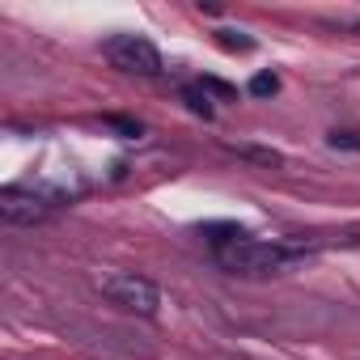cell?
<instances>
[{"label": "cell", "instance_id": "6da1fadb", "mask_svg": "<svg viewBox=\"0 0 360 360\" xmlns=\"http://www.w3.org/2000/svg\"><path fill=\"white\" fill-rule=\"evenodd\" d=\"M309 255L301 246H284V242H259V238H242L225 250H217V263L229 276L242 280H267V276H284L292 267H301Z\"/></svg>", "mask_w": 360, "mask_h": 360}, {"label": "cell", "instance_id": "7a4b0ae2", "mask_svg": "<svg viewBox=\"0 0 360 360\" xmlns=\"http://www.w3.org/2000/svg\"><path fill=\"white\" fill-rule=\"evenodd\" d=\"M98 288H102V292H106L119 309L140 314V318H153V314H157V305H161L157 284H153V280H144V276H136V271H115V276H102V280H98Z\"/></svg>", "mask_w": 360, "mask_h": 360}, {"label": "cell", "instance_id": "3957f363", "mask_svg": "<svg viewBox=\"0 0 360 360\" xmlns=\"http://www.w3.org/2000/svg\"><path fill=\"white\" fill-rule=\"evenodd\" d=\"M102 51L123 72H136V77H157L161 72V51L144 34H115V39H106Z\"/></svg>", "mask_w": 360, "mask_h": 360}, {"label": "cell", "instance_id": "277c9868", "mask_svg": "<svg viewBox=\"0 0 360 360\" xmlns=\"http://www.w3.org/2000/svg\"><path fill=\"white\" fill-rule=\"evenodd\" d=\"M60 195L51 191H34V187H5L0 191V217H5L9 225H34L43 221L51 208H56Z\"/></svg>", "mask_w": 360, "mask_h": 360}, {"label": "cell", "instance_id": "5b68a950", "mask_svg": "<svg viewBox=\"0 0 360 360\" xmlns=\"http://www.w3.org/2000/svg\"><path fill=\"white\" fill-rule=\"evenodd\" d=\"M200 238L212 246V250H225V246H233V242H242V238H250L242 225H233V221H204L200 225Z\"/></svg>", "mask_w": 360, "mask_h": 360}, {"label": "cell", "instance_id": "8992f818", "mask_svg": "<svg viewBox=\"0 0 360 360\" xmlns=\"http://www.w3.org/2000/svg\"><path fill=\"white\" fill-rule=\"evenodd\" d=\"M183 102H187V110H191V115L212 119V98L204 94V85H187V89H183Z\"/></svg>", "mask_w": 360, "mask_h": 360}, {"label": "cell", "instance_id": "52a82bcc", "mask_svg": "<svg viewBox=\"0 0 360 360\" xmlns=\"http://www.w3.org/2000/svg\"><path fill=\"white\" fill-rule=\"evenodd\" d=\"M217 43H221L225 51H255V39H250V34H238V30H221Z\"/></svg>", "mask_w": 360, "mask_h": 360}, {"label": "cell", "instance_id": "ba28073f", "mask_svg": "<svg viewBox=\"0 0 360 360\" xmlns=\"http://www.w3.org/2000/svg\"><path fill=\"white\" fill-rule=\"evenodd\" d=\"M250 94H255V98H271V94H280V77H276V72H259V77H250Z\"/></svg>", "mask_w": 360, "mask_h": 360}, {"label": "cell", "instance_id": "9c48e42d", "mask_svg": "<svg viewBox=\"0 0 360 360\" xmlns=\"http://www.w3.org/2000/svg\"><path fill=\"white\" fill-rule=\"evenodd\" d=\"M238 153H242V157H250V161H263V165H280V161H284L280 153H271V148H250V144H242Z\"/></svg>", "mask_w": 360, "mask_h": 360}, {"label": "cell", "instance_id": "30bf717a", "mask_svg": "<svg viewBox=\"0 0 360 360\" xmlns=\"http://www.w3.org/2000/svg\"><path fill=\"white\" fill-rule=\"evenodd\" d=\"M326 144H330V148H352V153H360V131H330Z\"/></svg>", "mask_w": 360, "mask_h": 360}, {"label": "cell", "instance_id": "8fae6325", "mask_svg": "<svg viewBox=\"0 0 360 360\" xmlns=\"http://www.w3.org/2000/svg\"><path fill=\"white\" fill-rule=\"evenodd\" d=\"M200 85H204V94H217V98H225V102H229V98H238V89H233V85H225V81H217V77H204Z\"/></svg>", "mask_w": 360, "mask_h": 360}, {"label": "cell", "instance_id": "7c38bea8", "mask_svg": "<svg viewBox=\"0 0 360 360\" xmlns=\"http://www.w3.org/2000/svg\"><path fill=\"white\" fill-rule=\"evenodd\" d=\"M106 123H110V127H119L123 136H144V127H140V123H131V119H119V115H110Z\"/></svg>", "mask_w": 360, "mask_h": 360}]
</instances>
